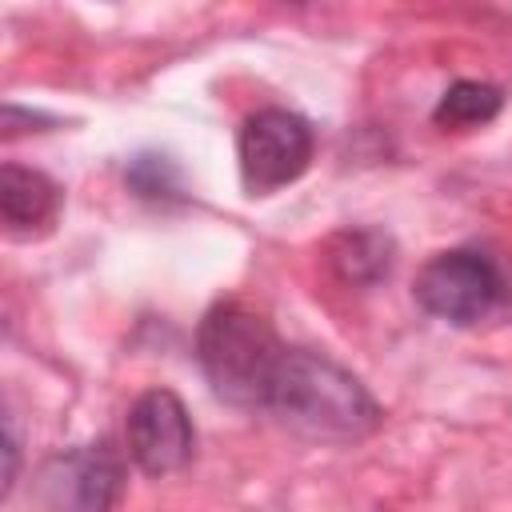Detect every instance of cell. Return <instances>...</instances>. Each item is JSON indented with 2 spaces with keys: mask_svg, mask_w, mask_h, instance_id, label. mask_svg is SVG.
<instances>
[{
  "mask_svg": "<svg viewBox=\"0 0 512 512\" xmlns=\"http://www.w3.org/2000/svg\"><path fill=\"white\" fill-rule=\"evenodd\" d=\"M124 436H128V456L148 476L180 472L196 452L192 416L172 388H148L144 396H136L124 420Z\"/></svg>",
  "mask_w": 512,
  "mask_h": 512,
  "instance_id": "8992f818",
  "label": "cell"
},
{
  "mask_svg": "<svg viewBox=\"0 0 512 512\" xmlns=\"http://www.w3.org/2000/svg\"><path fill=\"white\" fill-rule=\"evenodd\" d=\"M412 292L428 316L448 320V324H476L504 304L508 284L488 252L448 248V252H436L416 272Z\"/></svg>",
  "mask_w": 512,
  "mask_h": 512,
  "instance_id": "3957f363",
  "label": "cell"
},
{
  "mask_svg": "<svg viewBox=\"0 0 512 512\" xmlns=\"http://www.w3.org/2000/svg\"><path fill=\"white\" fill-rule=\"evenodd\" d=\"M56 204H60V188L44 172L20 168V164L0 168V216L12 232L48 224L56 216Z\"/></svg>",
  "mask_w": 512,
  "mask_h": 512,
  "instance_id": "ba28073f",
  "label": "cell"
},
{
  "mask_svg": "<svg viewBox=\"0 0 512 512\" xmlns=\"http://www.w3.org/2000/svg\"><path fill=\"white\" fill-rule=\"evenodd\" d=\"M124 176L136 188V196H144V200H164V196H176L180 192V168L168 156H156V152L136 156Z\"/></svg>",
  "mask_w": 512,
  "mask_h": 512,
  "instance_id": "30bf717a",
  "label": "cell"
},
{
  "mask_svg": "<svg viewBox=\"0 0 512 512\" xmlns=\"http://www.w3.org/2000/svg\"><path fill=\"white\" fill-rule=\"evenodd\" d=\"M312 124L300 112L288 108H260L240 124L236 136V160H240V180L248 196H268L292 180L304 176L312 164Z\"/></svg>",
  "mask_w": 512,
  "mask_h": 512,
  "instance_id": "277c9868",
  "label": "cell"
},
{
  "mask_svg": "<svg viewBox=\"0 0 512 512\" xmlns=\"http://www.w3.org/2000/svg\"><path fill=\"white\" fill-rule=\"evenodd\" d=\"M16 448H20V444H16V428H12V420H8V472H4V488L16 484V460H20Z\"/></svg>",
  "mask_w": 512,
  "mask_h": 512,
  "instance_id": "8fae6325",
  "label": "cell"
},
{
  "mask_svg": "<svg viewBox=\"0 0 512 512\" xmlns=\"http://www.w3.org/2000/svg\"><path fill=\"white\" fill-rule=\"evenodd\" d=\"M504 108V92L496 84H484V80H456L440 104L432 108V120L440 128H476V124H488L496 112Z\"/></svg>",
  "mask_w": 512,
  "mask_h": 512,
  "instance_id": "9c48e42d",
  "label": "cell"
},
{
  "mask_svg": "<svg viewBox=\"0 0 512 512\" xmlns=\"http://www.w3.org/2000/svg\"><path fill=\"white\" fill-rule=\"evenodd\" d=\"M120 488L124 464L104 440L52 452L36 472V492L48 512H112Z\"/></svg>",
  "mask_w": 512,
  "mask_h": 512,
  "instance_id": "5b68a950",
  "label": "cell"
},
{
  "mask_svg": "<svg viewBox=\"0 0 512 512\" xmlns=\"http://www.w3.org/2000/svg\"><path fill=\"white\" fill-rule=\"evenodd\" d=\"M392 260H396V244L380 228H344L328 240V264L352 288H368L384 280L392 272Z\"/></svg>",
  "mask_w": 512,
  "mask_h": 512,
  "instance_id": "52a82bcc",
  "label": "cell"
},
{
  "mask_svg": "<svg viewBox=\"0 0 512 512\" xmlns=\"http://www.w3.org/2000/svg\"><path fill=\"white\" fill-rule=\"evenodd\" d=\"M260 412L276 416L284 428L308 436V440H364L380 428V404L376 396L336 360L288 348L272 372V384L264 392Z\"/></svg>",
  "mask_w": 512,
  "mask_h": 512,
  "instance_id": "6da1fadb",
  "label": "cell"
},
{
  "mask_svg": "<svg viewBox=\"0 0 512 512\" xmlns=\"http://www.w3.org/2000/svg\"><path fill=\"white\" fill-rule=\"evenodd\" d=\"M284 352L288 344L280 340V332L260 312L232 304V300L208 308V316L196 328L200 372L212 384V392L232 408L260 412L264 392Z\"/></svg>",
  "mask_w": 512,
  "mask_h": 512,
  "instance_id": "7a4b0ae2",
  "label": "cell"
}]
</instances>
